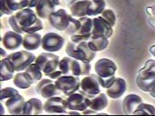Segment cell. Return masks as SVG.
Segmentation results:
<instances>
[{
    "mask_svg": "<svg viewBox=\"0 0 155 116\" xmlns=\"http://www.w3.org/2000/svg\"><path fill=\"white\" fill-rule=\"evenodd\" d=\"M108 39L107 38H103V37H98V38H91L88 41L89 47L94 51L96 52L97 51H102L106 50V48L108 46Z\"/></svg>",
    "mask_w": 155,
    "mask_h": 116,
    "instance_id": "30",
    "label": "cell"
},
{
    "mask_svg": "<svg viewBox=\"0 0 155 116\" xmlns=\"http://www.w3.org/2000/svg\"><path fill=\"white\" fill-rule=\"evenodd\" d=\"M91 0H69L68 7L70 10V14L74 18H82L88 16Z\"/></svg>",
    "mask_w": 155,
    "mask_h": 116,
    "instance_id": "15",
    "label": "cell"
},
{
    "mask_svg": "<svg viewBox=\"0 0 155 116\" xmlns=\"http://www.w3.org/2000/svg\"><path fill=\"white\" fill-rule=\"evenodd\" d=\"M16 72L12 62L8 58H2L0 60V80L1 81H9L12 79L13 74Z\"/></svg>",
    "mask_w": 155,
    "mask_h": 116,
    "instance_id": "25",
    "label": "cell"
},
{
    "mask_svg": "<svg viewBox=\"0 0 155 116\" xmlns=\"http://www.w3.org/2000/svg\"><path fill=\"white\" fill-rule=\"evenodd\" d=\"M56 6L51 0H38L35 6L36 15L41 20H48V17L56 11Z\"/></svg>",
    "mask_w": 155,
    "mask_h": 116,
    "instance_id": "20",
    "label": "cell"
},
{
    "mask_svg": "<svg viewBox=\"0 0 155 116\" xmlns=\"http://www.w3.org/2000/svg\"><path fill=\"white\" fill-rule=\"evenodd\" d=\"M26 100L21 94H16L5 101V107L10 114H23Z\"/></svg>",
    "mask_w": 155,
    "mask_h": 116,
    "instance_id": "18",
    "label": "cell"
},
{
    "mask_svg": "<svg viewBox=\"0 0 155 116\" xmlns=\"http://www.w3.org/2000/svg\"><path fill=\"white\" fill-rule=\"evenodd\" d=\"M150 52L153 56L155 57V45H153V46L150 47Z\"/></svg>",
    "mask_w": 155,
    "mask_h": 116,
    "instance_id": "43",
    "label": "cell"
},
{
    "mask_svg": "<svg viewBox=\"0 0 155 116\" xmlns=\"http://www.w3.org/2000/svg\"><path fill=\"white\" fill-rule=\"evenodd\" d=\"M51 1H52V2H53V3H54V4H55L56 5H57V6H58V5H60V0H51Z\"/></svg>",
    "mask_w": 155,
    "mask_h": 116,
    "instance_id": "45",
    "label": "cell"
},
{
    "mask_svg": "<svg viewBox=\"0 0 155 116\" xmlns=\"http://www.w3.org/2000/svg\"><path fill=\"white\" fill-rule=\"evenodd\" d=\"M42 35L39 33H31V34H25L23 35L22 46L27 51H35L41 46L42 44Z\"/></svg>",
    "mask_w": 155,
    "mask_h": 116,
    "instance_id": "22",
    "label": "cell"
},
{
    "mask_svg": "<svg viewBox=\"0 0 155 116\" xmlns=\"http://www.w3.org/2000/svg\"><path fill=\"white\" fill-rule=\"evenodd\" d=\"M107 95L106 93L100 92L90 98L89 108L95 111L96 113H98V112L104 110L107 106Z\"/></svg>",
    "mask_w": 155,
    "mask_h": 116,
    "instance_id": "23",
    "label": "cell"
},
{
    "mask_svg": "<svg viewBox=\"0 0 155 116\" xmlns=\"http://www.w3.org/2000/svg\"><path fill=\"white\" fill-rule=\"evenodd\" d=\"M66 53L71 58L88 63H91L97 55V52L89 47L88 41L78 44L69 41L66 45Z\"/></svg>",
    "mask_w": 155,
    "mask_h": 116,
    "instance_id": "4",
    "label": "cell"
},
{
    "mask_svg": "<svg viewBox=\"0 0 155 116\" xmlns=\"http://www.w3.org/2000/svg\"><path fill=\"white\" fill-rule=\"evenodd\" d=\"M65 45V38L59 34L49 32L42 37L41 46L48 52H56L60 51Z\"/></svg>",
    "mask_w": 155,
    "mask_h": 116,
    "instance_id": "9",
    "label": "cell"
},
{
    "mask_svg": "<svg viewBox=\"0 0 155 116\" xmlns=\"http://www.w3.org/2000/svg\"><path fill=\"white\" fill-rule=\"evenodd\" d=\"M0 51H1V59H2V58H5L6 56H7V54H6L5 51L3 48H0Z\"/></svg>",
    "mask_w": 155,
    "mask_h": 116,
    "instance_id": "42",
    "label": "cell"
},
{
    "mask_svg": "<svg viewBox=\"0 0 155 116\" xmlns=\"http://www.w3.org/2000/svg\"><path fill=\"white\" fill-rule=\"evenodd\" d=\"M18 93L19 91L17 90L11 88V87L3 88V89H1V91H0V100L3 101L4 99H7Z\"/></svg>",
    "mask_w": 155,
    "mask_h": 116,
    "instance_id": "35",
    "label": "cell"
},
{
    "mask_svg": "<svg viewBox=\"0 0 155 116\" xmlns=\"http://www.w3.org/2000/svg\"><path fill=\"white\" fill-rule=\"evenodd\" d=\"M54 82L60 92L63 93L65 97H68L79 90L81 80L79 76L62 75Z\"/></svg>",
    "mask_w": 155,
    "mask_h": 116,
    "instance_id": "6",
    "label": "cell"
},
{
    "mask_svg": "<svg viewBox=\"0 0 155 116\" xmlns=\"http://www.w3.org/2000/svg\"><path fill=\"white\" fill-rule=\"evenodd\" d=\"M149 94H150V96H151L152 98H155V88H154V90H153V91H152L149 93Z\"/></svg>",
    "mask_w": 155,
    "mask_h": 116,
    "instance_id": "44",
    "label": "cell"
},
{
    "mask_svg": "<svg viewBox=\"0 0 155 116\" xmlns=\"http://www.w3.org/2000/svg\"><path fill=\"white\" fill-rule=\"evenodd\" d=\"M23 36L15 31H7L2 37V45L6 50L14 51L22 45Z\"/></svg>",
    "mask_w": 155,
    "mask_h": 116,
    "instance_id": "17",
    "label": "cell"
},
{
    "mask_svg": "<svg viewBox=\"0 0 155 116\" xmlns=\"http://www.w3.org/2000/svg\"><path fill=\"white\" fill-rule=\"evenodd\" d=\"M25 71L33 78L34 81H36V82H38L40 80H42L43 78V72L42 70L40 69V68L36 65L35 62L31 63Z\"/></svg>",
    "mask_w": 155,
    "mask_h": 116,
    "instance_id": "33",
    "label": "cell"
},
{
    "mask_svg": "<svg viewBox=\"0 0 155 116\" xmlns=\"http://www.w3.org/2000/svg\"><path fill=\"white\" fill-rule=\"evenodd\" d=\"M137 77L143 80L155 79V60L153 59L147 60L144 63V66L138 71Z\"/></svg>",
    "mask_w": 155,
    "mask_h": 116,
    "instance_id": "27",
    "label": "cell"
},
{
    "mask_svg": "<svg viewBox=\"0 0 155 116\" xmlns=\"http://www.w3.org/2000/svg\"><path fill=\"white\" fill-rule=\"evenodd\" d=\"M36 91L39 96H41L45 99H48L51 97L57 96L60 92L56 87V84L53 80L49 78L42 79L36 83Z\"/></svg>",
    "mask_w": 155,
    "mask_h": 116,
    "instance_id": "13",
    "label": "cell"
},
{
    "mask_svg": "<svg viewBox=\"0 0 155 116\" xmlns=\"http://www.w3.org/2000/svg\"><path fill=\"white\" fill-rule=\"evenodd\" d=\"M79 21H80L81 25H80V28L76 34L91 35V31H92V28H93L92 19L89 16H85V17L79 18Z\"/></svg>",
    "mask_w": 155,
    "mask_h": 116,
    "instance_id": "29",
    "label": "cell"
},
{
    "mask_svg": "<svg viewBox=\"0 0 155 116\" xmlns=\"http://www.w3.org/2000/svg\"><path fill=\"white\" fill-rule=\"evenodd\" d=\"M66 1H68H68H69V0H66Z\"/></svg>",
    "mask_w": 155,
    "mask_h": 116,
    "instance_id": "46",
    "label": "cell"
},
{
    "mask_svg": "<svg viewBox=\"0 0 155 116\" xmlns=\"http://www.w3.org/2000/svg\"><path fill=\"white\" fill-rule=\"evenodd\" d=\"M8 23L13 31L21 35L36 33L44 28L42 20L31 8H25L12 14L8 19Z\"/></svg>",
    "mask_w": 155,
    "mask_h": 116,
    "instance_id": "1",
    "label": "cell"
},
{
    "mask_svg": "<svg viewBox=\"0 0 155 116\" xmlns=\"http://www.w3.org/2000/svg\"><path fill=\"white\" fill-rule=\"evenodd\" d=\"M44 111L47 114H67L68 107L65 98L54 96L46 99L44 104Z\"/></svg>",
    "mask_w": 155,
    "mask_h": 116,
    "instance_id": "12",
    "label": "cell"
},
{
    "mask_svg": "<svg viewBox=\"0 0 155 116\" xmlns=\"http://www.w3.org/2000/svg\"><path fill=\"white\" fill-rule=\"evenodd\" d=\"M65 99L68 104V110L83 112L89 107L90 104V98L86 97L84 93L79 91L66 97Z\"/></svg>",
    "mask_w": 155,
    "mask_h": 116,
    "instance_id": "10",
    "label": "cell"
},
{
    "mask_svg": "<svg viewBox=\"0 0 155 116\" xmlns=\"http://www.w3.org/2000/svg\"><path fill=\"white\" fill-rule=\"evenodd\" d=\"M92 75L97 79V81H98L99 85L104 89H107L108 87L115 80V76H113V77H110V78H103V77L98 76L96 74H92Z\"/></svg>",
    "mask_w": 155,
    "mask_h": 116,
    "instance_id": "37",
    "label": "cell"
},
{
    "mask_svg": "<svg viewBox=\"0 0 155 116\" xmlns=\"http://www.w3.org/2000/svg\"><path fill=\"white\" fill-rule=\"evenodd\" d=\"M29 0H1V17L4 14L12 15L25 8H28Z\"/></svg>",
    "mask_w": 155,
    "mask_h": 116,
    "instance_id": "16",
    "label": "cell"
},
{
    "mask_svg": "<svg viewBox=\"0 0 155 116\" xmlns=\"http://www.w3.org/2000/svg\"><path fill=\"white\" fill-rule=\"evenodd\" d=\"M44 111V104L40 99L30 98L26 101L23 114H41Z\"/></svg>",
    "mask_w": 155,
    "mask_h": 116,
    "instance_id": "26",
    "label": "cell"
},
{
    "mask_svg": "<svg viewBox=\"0 0 155 116\" xmlns=\"http://www.w3.org/2000/svg\"><path fill=\"white\" fill-rule=\"evenodd\" d=\"M74 17L71 14L68 13L65 9H59L52 12L49 17L48 21L50 25L58 31H66L69 27L72 19Z\"/></svg>",
    "mask_w": 155,
    "mask_h": 116,
    "instance_id": "7",
    "label": "cell"
},
{
    "mask_svg": "<svg viewBox=\"0 0 155 116\" xmlns=\"http://www.w3.org/2000/svg\"><path fill=\"white\" fill-rule=\"evenodd\" d=\"M127 90V83L124 79L115 77L114 82L106 89V94L112 99H118L120 98Z\"/></svg>",
    "mask_w": 155,
    "mask_h": 116,
    "instance_id": "19",
    "label": "cell"
},
{
    "mask_svg": "<svg viewBox=\"0 0 155 116\" xmlns=\"http://www.w3.org/2000/svg\"><path fill=\"white\" fill-rule=\"evenodd\" d=\"M100 85L98 83V81H97L95 77L92 75V74L91 75H86L81 80L80 82V88H79V91L84 93V95L88 98H91L93 96H95L97 94L101 92V89H100Z\"/></svg>",
    "mask_w": 155,
    "mask_h": 116,
    "instance_id": "14",
    "label": "cell"
},
{
    "mask_svg": "<svg viewBox=\"0 0 155 116\" xmlns=\"http://www.w3.org/2000/svg\"><path fill=\"white\" fill-rule=\"evenodd\" d=\"M91 35H79V34H74V35H70V41L78 44L84 41H89L91 39Z\"/></svg>",
    "mask_w": 155,
    "mask_h": 116,
    "instance_id": "39",
    "label": "cell"
},
{
    "mask_svg": "<svg viewBox=\"0 0 155 116\" xmlns=\"http://www.w3.org/2000/svg\"><path fill=\"white\" fill-rule=\"evenodd\" d=\"M96 75L103 78H110L115 76L117 67L115 63L108 58H100L95 63L94 66Z\"/></svg>",
    "mask_w": 155,
    "mask_h": 116,
    "instance_id": "11",
    "label": "cell"
},
{
    "mask_svg": "<svg viewBox=\"0 0 155 116\" xmlns=\"http://www.w3.org/2000/svg\"><path fill=\"white\" fill-rule=\"evenodd\" d=\"M141 103H143L141 97L136 94H130L126 96L122 101V111L125 114H133L135 109Z\"/></svg>",
    "mask_w": 155,
    "mask_h": 116,
    "instance_id": "21",
    "label": "cell"
},
{
    "mask_svg": "<svg viewBox=\"0 0 155 116\" xmlns=\"http://www.w3.org/2000/svg\"><path fill=\"white\" fill-rule=\"evenodd\" d=\"M38 0H29V5H28V8H32V7H35L37 4Z\"/></svg>",
    "mask_w": 155,
    "mask_h": 116,
    "instance_id": "41",
    "label": "cell"
},
{
    "mask_svg": "<svg viewBox=\"0 0 155 116\" xmlns=\"http://www.w3.org/2000/svg\"><path fill=\"white\" fill-rule=\"evenodd\" d=\"M105 0H91V6L89 9L88 16L89 17H97L100 15L106 9Z\"/></svg>",
    "mask_w": 155,
    "mask_h": 116,
    "instance_id": "28",
    "label": "cell"
},
{
    "mask_svg": "<svg viewBox=\"0 0 155 116\" xmlns=\"http://www.w3.org/2000/svg\"><path fill=\"white\" fill-rule=\"evenodd\" d=\"M80 25H81V23H80L79 19L74 17V18L72 19L69 27L67 28V30L65 31V33L68 35H74V34H76L77 31H78L79 28H80Z\"/></svg>",
    "mask_w": 155,
    "mask_h": 116,
    "instance_id": "34",
    "label": "cell"
},
{
    "mask_svg": "<svg viewBox=\"0 0 155 116\" xmlns=\"http://www.w3.org/2000/svg\"><path fill=\"white\" fill-rule=\"evenodd\" d=\"M136 84L138 87V89H140L141 91H143L144 92L150 93L152 91L154 90L155 79H153V80H143V79L137 76Z\"/></svg>",
    "mask_w": 155,
    "mask_h": 116,
    "instance_id": "32",
    "label": "cell"
},
{
    "mask_svg": "<svg viewBox=\"0 0 155 116\" xmlns=\"http://www.w3.org/2000/svg\"><path fill=\"white\" fill-rule=\"evenodd\" d=\"M145 12L147 14L148 22L150 24V26L155 28V5L147 6L145 8Z\"/></svg>",
    "mask_w": 155,
    "mask_h": 116,
    "instance_id": "38",
    "label": "cell"
},
{
    "mask_svg": "<svg viewBox=\"0 0 155 116\" xmlns=\"http://www.w3.org/2000/svg\"><path fill=\"white\" fill-rule=\"evenodd\" d=\"M97 114V113H96L95 111L91 110V109L89 108V107L82 112V114Z\"/></svg>",
    "mask_w": 155,
    "mask_h": 116,
    "instance_id": "40",
    "label": "cell"
},
{
    "mask_svg": "<svg viewBox=\"0 0 155 116\" xmlns=\"http://www.w3.org/2000/svg\"><path fill=\"white\" fill-rule=\"evenodd\" d=\"M106 21H107L109 23L111 24L113 27L116 23V16L114 14V12L111 9H105L103 12L100 14Z\"/></svg>",
    "mask_w": 155,
    "mask_h": 116,
    "instance_id": "36",
    "label": "cell"
},
{
    "mask_svg": "<svg viewBox=\"0 0 155 116\" xmlns=\"http://www.w3.org/2000/svg\"><path fill=\"white\" fill-rule=\"evenodd\" d=\"M35 83L36 81H34L33 78L26 71L18 72L13 77V84L19 89L26 90Z\"/></svg>",
    "mask_w": 155,
    "mask_h": 116,
    "instance_id": "24",
    "label": "cell"
},
{
    "mask_svg": "<svg viewBox=\"0 0 155 116\" xmlns=\"http://www.w3.org/2000/svg\"><path fill=\"white\" fill-rule=\"evenodd\" d=\"M5 58H8L12 62L16 72H21V71H25V69L31 63H33L36 57L32 52L26 50V51H20L10 53Z\"/></svg>",
    "mask_w": 155,
    "mask_h": 116,
    "instance_id": "5",
    "label": "cell"
},
{
    "mask_svg": "<svg viewBox=\"0 0 155 116\" xmlns=\"http://www.w3.org/2000/svg\"><path fill=\"white\" fill-rule=\"evenodd\" d=\"M91 64L88 62L80 61L71 57H64L60 60L59 69L62 75L74 76H86L90 75Z\"/></svg>",
    "mask_w": 155,
    "mask_h": 116,
    "instance_id": "3",
    "label": "cell"
},
{
    "mask_svg": "<svg viewBox=\"0 0 155 116\" xmlns=\"http://www.w3.org/2000/svg\"><path fill=\"white\" fill-rule=\"evenodd\" d=\"M93 21V28L91 31V38H110L114 34V27L106 21L101 15L92 18Z\"/></svg>",
    "mask_w": 155,
    "mask_h": 116,
    "instance_id": "8",
    "label": "cell"
},
{
    "mask_svg": "<svg viewBox=\"0 0 155 116\" xmlns=\"http://www.w3.org/2000/svg\"><path fill=\"white\" fill-rule=\"evenodd\" d=\"M135 115H155V107L153 104L141 103L133 112Z\"/></svg>",
    "mask_w": 155,
    "mask_h": 116,
    "instance_id": "31",
    "label": "cell"
},
{
    "mask_svg": "<svg viewBox=\"0 0 155 116\" xmlns=\"http://www.w3.org/2000/svg\"><path fill=\"white\" fill-rule=\"evenodd\" d=\"M60 56L54 54L53 52H42L35 59V63L40 68L42 72L48 78L56 80L62 73L59 69Z\"/></svg>",
    "mask_w": 155,
    "mask_h": 116,
    "instance_id": "2",
    "label": "cell"
}]
</instances>
